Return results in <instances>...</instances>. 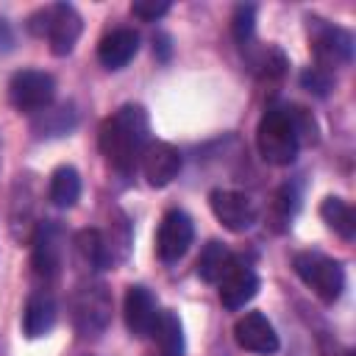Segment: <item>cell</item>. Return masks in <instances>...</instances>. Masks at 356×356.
<instances>
[{
	"instance_id": "26",
	"label": "cell",
	"mask_w": 356,
	"mask_h": 356,
	"mask_svg": "<svg viewBox=\"0 0 356 356\" xmlns=\"http://www.w3.org/2000/svg\"><path fill=\"white\" fill-rule=\"evenodd\" d=\"M300 81H303V86H306L309 92H317V95H325L328 86H331V75L323 72V70H317V67H314V70H306Z\"/></svg>"
},
{
	"instance_id": "1",
	"label": "cell",
	"mask_w": 356,
	"mask_h": 356,
	"mask_svg": "<svg viewBox=\"0 0 356 356\" xmlns=\"http://www.w3.org/2000/svg\"><path fill=\"white\" fill-rule=\"evenodd\" d=\"M309 128L314 131V120L303 111V108H289V106H270L256 128V147L261 153V159L267 164H292L300 142L314 136L309 134Z\"/></svg>"
},
{
	"instance_id": "6",
	"label": "cell",
	"mask_w": 356,
	"mask_h": 356,
	"mask_svg": "<svg viewBox=\"0 0 356 356\" xmlns=\"http://www.w3.org/2000/svg\"><path fill=\"white\" fill-rule=\"evenodd\" d=\"M312 22V53L317 61V70L328 72L350 64L353 58V36L345 28L328 25L325 19H309Z\"/></svg>"
},
{
	"instance_id": "14",
	"label": "cell",
	"mask_w": 356,
	"mask_h": 356,
	"mask_svg": "<svg viewBox=\"0 0 356 356\" xmlns=\"http://www.w3.org/2000/svg\"><path fill=\"white\" fill-rule=\"evenodd\" d=\"M156 300L153 295L145 289V286H128L125 292V300H122V317H125V325L134 337H150L153 331V323H156Z\"/></svg>"
},
{
	"instance_id": "21",
	"label": "cell",
	"mask_w": 356,
	"mask_h": 356,
	"mask_svg": "<svg viewBox=\"0 0 356 356\" xmlns=\"http://www.w3.org/2000/svg\"><path fill=\"white\" fill-rule=\"evenodd\" d=\"M231 261H234V253H231L225 245L209 242V245L200 250V256H197V275H200L206 284H217V281L225 275V270L231 267Z\"/></svg>"
},
{
	"instance_id": "9",
	"label": "cell",
	"mask_w": 356,
	"mask_h": 356,
	"mask_svg": "<svg viewBox=\"0 0 356 356\" xmlns=\"http://www.w3.org/2000/svg\"><path fill=\"white\" fill-rule=\"evenodd\" d=\"M209 203H211L214 217L234 234L250 231L256 217H259V209H256L253 197L245 195V192H236V189H214L209 195Z\"/></svg>"
},
{
	"instance_id": "22",
	"label": "cell",
	"mask_w": 356,
	"mask_h": 356,
	"mask_svg": "<svg viewBox=\"0 0 356 356\" xmlns=\"http://www.w3.org/2000/svg\"><path fill=\"white\" fill-rule=\"evenodd\" d=\"M78 114L72 111V106H58V108H44L39 111V120L33 122L36 131H42V136H61L75 125Z\"/></svg>"
},
{
	"instance_id": "16",
	"label": "cell",
	"mask_w": 356,
	"mask_h": 356,
	"mask_svg": "<svg viewBox=\"0 0 356 356\" xmlns=\"http://www.w3.org/2000/svg\"><path fill=\"white\" fill-rule=\"evenodd\" d=\"M139 50V33L134 28H114L97 42V58L106 70H122Z\"/></svg>"
},
{
	"instance_id": "24",
	"label": "cell",
	"mask_w": 356,
	"mask_h": 356,
	"mask_svg": "<svg viewBox=\"0 0 356 356\" xmlns=\"http://www.w3.org/2000/svg\"><path fill=\"white\" fill-rule=\"evenodd\" d=\"M256 31V6H236L234 11V39L248 47Z\"/></svg>"
},
{
	"instance_id": "11",
	"label": "cell",
	"mask_w": 356,
	"mask_h": 356,
	"mask_svg": "<svg viewBox=\"0 0 356 356\" xmlns=\"http://www.w3.org/2000/svg\"><path fill=\"white\" fill-rule=\"evenodd\" d=\"M217 286H220L222 306L231 309V312H236V309H242L245 303H250L256 298V292H259V275H256V270L250 264H245V261H239L234 256L231 267L217 281Z\"/></svg>"
},
{
	"instance_id": "18",
	"label": "cell",
	"mask_w": 356,
	"mask_h": 356,
	"mask_svg": "<svg viewBox=\"0 0 356 356\" xmlns=\"http://www.w3.org/2000/svg\"><path fill=\"white\" fill-rule=\"evenodd\" d=\"M47 197H50V203L58 206V209H70V206H75L78 197H81V175H78V170L70 167V164L56 167L53 175H50Z\"/></svg>"
},
{
	"instance_id": "3",
	"label": "cell",
	"mask_w": 356,
	"mask_h": 356,
	"mask_svg": "<svg viewBox=\"0 0 356 356\" xmlns=\"http://www.w3.org/2000/svg\"><path fill=\"white\" fill-rule=\"evenodd\" d=\"M28 28H31L33 36H42V39L50 42L53 56H67V53H72L75 42L81 39L83 19L75 11V6H70V3H53V6L39 8L31 17Z\"/></svg>"
},
{
	"instance_id": "8",
	"label": "cell",
	"mask_w": 356,
	"mask_h": 356,
	"mask_svg": "<svg viewBox=\"0 0 356 356\" xmlns=\"http://www.w3.org/2000/svg\"><path fill=\"white\" fill-rule=\"evenodd\" d=\"M31 267L39 281H56L64 267V234L58 222L44 220L31 236Z\"/></svg>"
},
{
	"instance_id": "25",
	"label": "cell",
	"mask_w": 356,
	"mask_h": 356,
	"mask_svg": "<svg viewBox=\"0 0 356 356\" xmlns=\"http://www.w3.org/2000/svg\"><path fill=\"white\" fill-rule=\"evenodd\" d=\"M131 11H134V17L153 22L170 11V3L167 0H136V3H131Z\"/></svg>"
},
{
	"instance_id": "19",
	"label": "cell",
	"mask_w": 356,
	"mask_h": 356,
	"mask_svg": "<svg viewBox=\"0 0 356 356\" xmlns=\"http://www.w3.org/2000/svg\"><path fill=\"white\" fill-rule=\"evenodd\" d=\"M150 337H156L161 356H184V348H186L184 345V325H181V320L170 309L156 314Z\"/></svg>"
},
{
	"instance_id": "12",
	"label": "cell",
	"mask_w": 356,
	"mask_h": 356,
	"mask_svg": "<svg viewBox=\"0 0 356 356\" xmlns=\"http://www.w3.org/2000/svg\"><path fill=\"white\" fill-rule=\"evenodd\" d=\"M139 167L150 186H167L181 172V153L170 142H147L139 159Z\"/></svg>"
},
{
	"instance_id": "23",
	"label": "cell",
	"mask_w": 356,
	"mask_h": 356,
	"mask_svg": "<svg viewBox=\"0 0 356 356\" xmlns=\"http://www.w3.org/2000/svg\"><path fill=\"white\" fill-rule=\"evenodd\" d=\"M248 58H250L253 70H259V72H261V75H267V78H278V75L284 72V67H286L284 53H281L278 47H273V44H267V47H256V50H248Z\"/></svg>"
},
{
	"instance_id": "4",
	"label": "cell",
	"mask_w": 356,
	"mask_h": 356,
	"mask_svg": "<svg viewBox=\"0 0 356 356\" xmlns=\"http://www.w3.org/2000/svg\"><path fill=\"white\" fill-rule=\"evenodd\" d=\"M292 267H295L298 278L323 303L339 300V295L345 289V270H342L339 261H334V259H328L323 253H314V250H303V253H295Z\"/></svg>"
},
{
	"instance_id": "2",
	"label": "cell",
	"mask_w": 356,
	"mask_h": 356,
	"mask_svg": "<svg viewBox=\"0 0 356 356\" xmlns=\"http://www.w3.org/2000/svg\"><path fill=\"white\" fill-rule=\"evenodd\" d=\"M150 120L142 106H122L100 125V153L117 172H131L147 147Z\"/></svg>"
},
{
	"instance_id": "7",
	"label": "cell",
	"mask_w": 356,
	"mask_h": 356,
	"mask_svg": "<svg viewBox=\"0 0 356 356\" xmlns=\"http://www.w3.org/2000/svg\"><path fill=\"white\" fill-rule=\"evenodd\" d=\"M56 97V81L44 70H19L8 81V100L17 111H44Z\"/></svg>"
},
{
	"instance_id": "13",
	"label": "cell",
	"mask_w": 356,
	"mask_h": 356,
	"mask_svg": "<svg viewBox=\"0 0 356 356\" xmlns=\"http://www.w3.org/2000/svg\"><path fill=\"white\" fill-rule=\"evenodd\" d=\"M234 339L239 348L250 353H275L278 350V334L273 323L261 312H245L234 325Z\"/></svg>"
},
{
	"instance_id": "17",
	"label": "cell",
	"mask_w": 356,
	"mask_h": 356,
	"mask_svg": "<svg viewBox=\"0 0 356 356\" xmlns=\"http://www.w3.org/2000/svg\"><path fill=\"white\" fill-rule=\"evenodd\" d=\"M75 245H78V253L81 259L92 267V270H108L111 261H114V248L108 242V236L97 228H83L78 236H75Z\"/></svg>"
},
{
	"instance_id": "10",
	"label": "cell",
	"mask_w": 356,
	"mask_h": 356,
	"mask_svg": "<svg viewBox=\"0 0 356 356\" xmlns=\"http://www.w3.org/2000/svg\"><path fill=\"white\" fill-rule=\"evenodd\" d=\"M195 239V225H192V217L181 209H170L161 222H159V234H156V253L161 261L172 264L178 261L189 245Z\"/></svg>"
},
{
	"instance_id": "5",
	"label": "cell",
	"mask_w": 356,
	"mask_h": 356,
	"mask_svg": "<svg viewBox=\"0 0 356 356\" xmlns=\"http://www.w3.org/2000/svg\"><path fill=\"white\" fill-rule=\"evenodd\" d=\"M72 325L81 337H100L111 320V295L100 281L81 284L70 300Z\"/></svg>"
},
{
	"instance_id": "15",
	"label": "cell",
	"mask_w": 356,
	"mask_h": 356,
	"mask_svg": "<svg viewBox=\"0 0 356 356\" xmlns=\"http://www.w3.org/2000/svg\"><path fill=\"white\" fill-rule=\"evenodd\" d=\"M56 317H58V309H56V300L50 292L44 289H36L28 295L25 300V309H22V331L28 339H39L44 334L53 331L56 325Z\"/></svg>"
},
{
	"instance_id": "20",
	"label": "cell",
	"mask_w": 356,
	"mask_h": 356,
	"mask_svg": "<svg viewBox=\"0 0 356 356\" xmlns=\"http://www.w3.org/2000/svg\"><path fill=\"white\" fill-rule=\"evenodd\" d=\"M320 217L325 220V225L334 231V234H339L342 239H353L356 236V211H353V206L348 203V200H342V197H325L323 200V206H320Z\"/></svg>"
}]
</instances>
